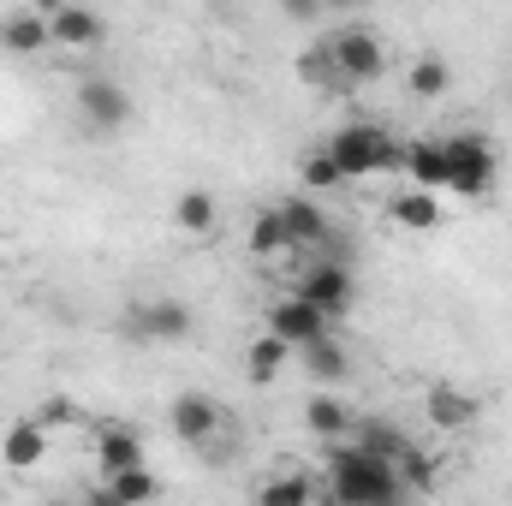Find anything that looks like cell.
<instances>
[{
    "mask_svg": "<svg viewBox=\"0 0 512 506\" xmlns=\"http://www.w3.org/2000/svg\"><path fill=\"white\" fill-rule=\"evenodd\" d=\"M328 501L334 506H405V483H399V471L376 459V453H364V447H334L328 453Z\"/></svg>",
    "mask_w": 512,
    "mask_h": 506,
    "instance_id": "6da1fadb",
    "label": "cell"
},
{
    "mask_svg": "<svg viewBox=\"0 0 512 506\" xmlns=\"http://www.w3.org/2000/svg\"><path fill=\"white\" fill-rule=\"evenodd\" d=\"M322 149L334 155L340 179H376V173H399V161H405V143H399L387 126H376V120H346V126L322 143Z\"/></svg>",
    "mask_w": 512,
    "mask_h": 506,
    "instance_id": "7a4b0ae2",
    "label": "cell"
},
{
    "mask_svg": "<svg viewBox=\"0 0 512 506\" xmlns=\"http://www.w3.org/2000/svg\"><path fill=\"white\" fill-rule=\"evenodd\" d=\"M441 149H447V191L465 197V203H477V197L495 185V173H501L495 143H489L483 131H447Z\"/></svg>",
    "mask_w": 512,
    "mask_h": 506,
    "instance_id": "3957f363",
    "label": "cell"
},
{
    "mask_svg": "<svg viewBox=\"0 0 512 506\" xmlns=\"http://www.w3.org/2000/svg\"><path fill=\"white\" fill-rule=\"evenodd\" d=\"M191 334H197V316L185 298H149V304H131L120 316L126 346H185Z\"/></svg>",
    "mask_w": 512,
    "mask_h": 506,
    "instance_id": "277c9868",
    "label": "cell"
},
{
    "mask_svg": "<svg viewBox=\"0 0 512 506\" xmlns=\"http://www.w3.org/2000/svg\"><path fill=\"white\" fill-rule=\"evenodd\" d=\"M328 60H334V78L340 90H358V84H376L387 72V42L370 30V24H340L328 42Z\"/></svg>",
    "mask_w": 512,
    "mask_h": 506,
    "instance_id": "5b68a950",
    "label": "cell"
},
{
    "mask_svg": "<svg viewBox=\"0 0 512 506\" xmlns=\"http://www.w3.org/2000/svg\"><path fill=\"white\" fill-rule=\"evenodd\" d=\"M292 292H298L304 304H316V310L334 322V316H346V310L358 304V274H352V262H322V256H316V262L292 280Z\"/></svg>",
    "mask_w": 512,
    "mask_h": 506,
    "instance_id": "8992f818",
    "label": "cell"
},
{
    "mask_svg": "<svg viewBox=\"0 0 512 506\" xmlns=\"http://www.w3.org/2000/svg\"><path fill=\"white\" fill-rule=\"evenodd\" d=\"M268 334H274V340H286L292 352H304V346L328 340V334H334V322H328L316 304H304L298 292H286V298H274V304H268Z\"/></svg>",
    "mask_w": 512,
    "mask_h": 506,
    "instance_id": "52a82bcc",
    "label": "cell"
},
{
    "mask_svg": "<svg viewBox=\"0 0 512 506\" xmlns=\"http://www.w3.org/2000/svg\"><path fill=\"white\" fill-rule=\"evenodd\" d=\"M78 114H84V126L90 131H126L131 126V90L120 78H84L78 84Z\"/></svg>",
    "mask_w": 512,
    "mask_h": 506,
    "instance_id": "ba28073f",
    "label": "cell"
},
{
    "mask_svg": "<svg viewBox=\"0 0 512 506\" xmlns=\"http://www.w3.org/2000/svg\"><path fill=\"white\" fill-rule=\"evenodd\" d=\"M477 393H465L459 381H435L429 393H423V417L435 423V429H447V435H459V429H471L477 423Z\"/></svg>",
    "mask_w": 512,
    "mask_h": 506,
    "instance_id": "9c48e42d",
    "label": "cell"
},
{
    "mask_svg": "<svg viewBox=\"0 0 512 506\" xmlns=\"http://www.w3.org/2000/svg\"><path fill=\"white\" fill-rule=\"evenodd\" d=\"M167 429H173V441L203 447V441L221 429V405H215L209 393H179V399H173V411H167Z\"/></svg>",
    "mask_w": 512,
    "mask_h": 506,
    "instance_id": "30bf717a",
    "label": "cell"
},
{
    "mask_svg": "<svg viewBox=\"0 0 512 506\" xmlns=\"http://www.w3.org/2000/svg\"><path fill=\"white\" fill-rule=\"evenodd\" d=\"M143 465V435L131 423H96V471L102 483L120 477V471H137Z\"/></svg>",
    "mask_w": 512,
    "mask_h": 506,
    "instance_id": "8fae6325",
    "label": "cell"
},
{
    "mask_svg": "<svg viewBox=\"0 0 512 506\" xmlns=\"http://www.w3.org/2000/svg\"><path fill=\"white\" fill-rule=\"evenodd\" d=\"M48 30H54V48H102L108 42V18L90 6H48Z\"/></svg>",
    "mask_w": 512,
    "mask_h": 506,
    "instance_id": "7c38bea8",
    "label": "cell"
},
{
    "mask_svg": "<svg viewBox=\"0 0 512 506\" xmlns=\"http://www.w3.org/2000/svg\"><path fill=\"white\" fill-rule=\"evenodd\" d=\"M0 48H6V54H18V60H30V54L54 48L48 12H36V6H18V12H6V18H0Z\"/></svg>",
    "mask_w": 512,
    "mask_h": 506,
    "instance_id": "4fadbf2b",
    "label": "cell"
},
{
    "mask_svg": "<svg viewBox=\"0 0 512 506\" xmlns=\"http://www.w3.org/2000/svg\"><path fill=\"white\" fill-rule=\"evenodd\" d=\"M399 173L411 179V191H447V149H441V137H411Z\"/></svg>",
    "mask_w": 512,
    "mask_h": 506,
    "instance_id": "5bb4252c",
    "label": "cell"
},
{
    "mask_svg": "<svg viewBox=\"0 0 512 506\" xmlns=\"http://www.w3.org/2000/svg\"><path fill=\"white\" fill-rule=\"evenodd\" d=\"M274 209H280V221H286V239H292V251H322V239L334 233L316 197H286V203H274Z\"/></svg>",
    "mask_w": 512,
    "mask_h": 506,
    "instance_id": "9a60e30c",
    "label": "cell"
},
{
    "mask_svg": "<svg viewBox=\"0 0 512 506\" xmlns=\"http://www.w3.org/2000/svg\"><path fill=\"white\" fill-rule=\"evenodd\" d=\"M42 459H48V429H42L36 417L12 423V429L0 435V465H6V471H36Z\"/></svg>",
    "mask_w": 512,
    "mask_h": 506,
    "instance_id": "2e32d148",
    "label": "cell"
},
{
    "mask_svg": "<svg viewBox=\"0 0 512 506\" xmlns=\"http://www.w3.org/2000/svg\"><path fill=\"white\" fill-rule=\"evenodd\" d=\"M352 423H358V417H352V405H346L340 393H310V399H304V429H310L316 441H334V447H340V435H352Z\"/></svg>",
    "mask_w": 512,
    "mask_h": 506,
    "instance_id": "e0dca14e",
    "label": "cell"
},
{
    "mask_svg": "<svg viewBox=\"0 0 512 506\" xmlns=\"http://www.w3.org/2000/svg\"><path fill=\"white\" fill-rule=\"evenodd\" d=\"M173 227H179L185 239H209V233L221 227V203H215L203 185H191V191L173 197Z\"/></svg>",
    "mask_w": 512,
    "mask_h": 506,
    "instance_id": "ac0fdd59",
    "label": "cell"
},
{
    "mask_svg": "<svg viewBox=\"0 0 512 506\" xmlns=\"http://www.w3.org/2000/svg\"><path fill=\"white\" fill-rule=\"evenodd\" d=\"M298 364H304V376L310 381H322V393H334V381H346L352 376V352L328 334V340H316V346H304L298 352Z\"/></svg>",
    "mask_w": 512,
    "mask_h": 506,
    "instance_id": "d6986e66",
    "label": "cell"
},
{
    "mask_svg": "<svg viewBox=\"0 0 512 506\" xmlns=\"http://www.w3.org/2000/svg\"><path fill=\"white\" fill-rule=\"evenodd\" d=\"M352 447H364V453H376V459H387V465H399L417 441H411V435H399L387 417H358V423H352Z\"/></svg>",
    "mask_w": 512,
    "mask_h": 506,
    "instance_id": "ffe728a7",
    "label": "cell"
},
{
    "mask_svg": "<svg viewBox=\"0 0 512 506\" xmlns=\"http://www.w3.org/2000/svg\"><path fill=\"white\" fill-rule=\"evenodd\" d=\"M453 90V66H447V54H417L411 66H405V96H417V102H441Z\"/></svg>",
    "mask_w": 512,
    "mask_h": 506,
    "instance_id": "44dd1931",
    "label": "cell"
},
{
    "mask_svg": "<svg viewBox=\"0 0 512 506\" xmlns=\"http://www.w3.org/2000/svg\"><path fill=\"white\" fill-rule=\"evenodd\" d=\"M387 215H393V227H405V233H429V227H441V203H435V191H393V203H387Z\"/></svg>",
    "mask_w": 512,
    "mask_h": 506,
    "instance_id": "7402d4cb",
    "label": "cell"
},
{
    "mask_svg": "<svg viewBox=\"0 0 512 506\" xmlns=\"http://www.w3.org/2000/svg\"><path fill=\"white\" fill-rule=\"evenodd\" d=\"M251 506H316V477L310 471H274L251 495Z\"/></svg>",
    "mask_w": 512,
    "mask_h": 506,
    "instance_id": "603a6c76",
    "label": "cell"
},
{
    "mask_svg": "<svg viewBox=\"0 0 512 506\" xmlns=\"http://www.w3.org/2000/svg\"><path fill=\"white\" fill-rule=\"evenodd\" d=\"M245 251L256 262H274V256L292 251V239H286V221H280V209H256L251 227H245Z\"/></svg>",
    "mask_w": 512,
    "mask_h": 506,
    "instance_id": "cb8c5ba5",
    "label": "cell"
},
{
    "mask_svg": "<svg viewBox=\"0 0 512 506\" xmlns=\"http://www.w3.org/2000/svg\"><path fill=\"white\" fill-rule=\"evenodd\" d=\"M286 364H292V346H286V340H274V334H256L251 352H245V376H251L256 387H274Z\"/></svg>",
    "mask_w": 512,
    "mask_h": 506,
    "instance_id": "d4e9b609",
    "label": "cell"
},
{
    "mask_svg": "<svg viewBox=\"0 0 512 506\" xmlns=\"http://www.w3.org/2000/svg\"><path fill=\"white\" fill-rule=\"evenodd\" d=\"M114 501H126V506H149V501H161V477L149 471V465H137V471H120V477H108L102 483Z\"/></svg>",
    "mask_w": 512,
    "mask_h": 506,
    "instance_id": "484cf974",
    "label": "cell"
},
{
    "mask_svg": "<svg viewBox=\"0 0 512 506\" xmlns=\"http://www.w3.org/2000/svg\"><path fill=\"white\" fill-rule=\"evenodd\" d=\"M393 471H399V483H405V495H429V489L441 483V465H435V459H429L423 447H411V453H405V459H399Z\"/></svg>",
    "mask_w": 512,
    "mask_h": 506,
    "instance_id": "4316f807",
    "label": "cell"
},
{
    "mask_svg": "<svg viewBox=\"0 0 512 506\" xmlns=\"http://www.w3.org/2000/svg\"><path fill=\"white\" fill-rule=\"evenodd\" d=\"M298 173H304V191H328V185H346V179H340V167H334V155H328L322 143H316V149L298 161Z\"/></svg>",
    "mask_w": 512,
    "mask_h": 506,
    "instance_id": "83f0119b",
    "label": "cell"
},
{
    "mask_svg": "<svg viewBox=\"0 0 512 506\" xmlns=\"http://www.w3.org/2000/svg\"><path fill=\"white\" fill-rule=\"evenodd\" d=\"M298 78L304 84H334L340 90V78H334V60H328V48L316 42V48H304V60H298Z\"/></svg>",
    "mask_w": 512,
    "mask_h": 506,
    "instance_id": "f1b7e54d",
    "label": "cell"
},
{
    "mask_svg": "<svg viewBox=\"0 0 512 506\" xmlns=\"http://www.w3.org/2000/svg\"><path fill=\"white\" fill-rule=\"evenodd\" d=\"M36 423H42V429H54V423H78V405H72V399H48Z\"/></svg>",
    "mask_w": 512,
    "mask_h": 506,
    "instance_id": "f546056e",
    "label": "cell"
},
{
    "mask_svg": "<svg viewBox=\"0 0 512 506\" xmlns=\"http://www.w3.org/2000/svg\"><path fill=\"white\" fill-rule=\"evenodd\" d=\"M78 506H126V501H114V495L102 489V495H90V501H78Z\"/></svg>",
    "mask_w": 512,
    "mask_h": 506,
    "instance_id": "4dcf8cb0",
    "label": "cell"
},
{
    "mask_svg": "<svg viewBox=\"0 0 512 506\" xmlns=\"http://www.w3.org/2000/svg\"><path fill=\"white\" fill-rule=\"evenodd\" d=\"M42 506H78V501H42Z\"/></svg>",
    "mask_w": 512,
    "mask_h": 506,
    "instance_id": "1f68e13d",
    "label": "cell"
}]
</instances>
